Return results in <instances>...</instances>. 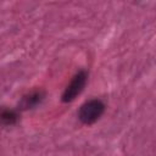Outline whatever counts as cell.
<instances>
[{"label":"cell","instance_id":"obj_1","mask_svg":"<svg viewBox=\"0 0 156 156\" xmlns=\"http://www.w3.org/2000/svg\"><path fill=\"white\" fill-rule=\"evenodd\" d=\"M105 112V104L100 99H91L85 101L78 110V119L83 124L95 123Z\"/></svg>","mask_w":156,"mask_h":156},{"label":"cell","instance_id":"obj_2","mask_svg":"<svg viewBox=\"0 0 156 156\" xmlns=\"http://www.w3.org/2000/svg\"><path fill=\"white\" fill-rule=\"evenodd\" d=\"M88 80V72L82 69L78 73L74 74V77L72 78V80L69 82V84L66 87V89L62 93L61 100L63 102H71L73 101L84 89L85 84Z\"/></svg>","mask_w":156,"mask_h":156},{"label":"cell","instance_id":"obj_3","mask_svg":"<svg viewBox=\"0 0 156 156\" xmlns=\"http://www.w3.org/2000/svg\"><path fill=\"white\" fill-rule=\"evenodd\" d=\"M45 98V93L43 90H34L27 95H24L18 105V107L21 110H29V108H34L35 106L40 105L41 101Z\"/></svg>","mask_w":156,"mask_h":156},{"label":"cell","instance_id":"obj_4","mask_svg":"<svg viewBox=\"0 0 156 156\" xmlns=\"http://www.w3.org/2000/svg\"><path fill=\"white\" fill-rule=\"evenodd\" d=\"M18 121V112L16 110L0 107V124L2 126H13Z\"/></svg>","mask_w":156,"mask_h":156}]
</instances>
